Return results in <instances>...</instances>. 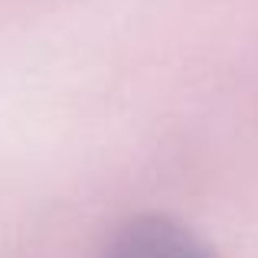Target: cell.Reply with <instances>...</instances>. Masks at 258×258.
<instances>
[{
	"label": "cell",
	"instance_id": "cell-1",
	"mask_svg": "<svg viewBox=\"0 0 258 258\" xmlns=\"http://www.w3.org/2000/svg\"><path fill=\"white\" fill-rule=\"evenodd\" d=\"M101 258H216V252L170 216H138L114 232Z\"/></svg>",
	"mask_w": 258,
	"mask_h": 258
}]
</instances>
